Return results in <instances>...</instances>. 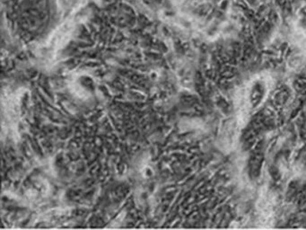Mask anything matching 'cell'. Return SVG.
<instances>
[{"instance_id": "cell-1", "label": "cell", "mask_w": 306, "mask_h": 230, "mask_svg": "<svg viewBox=\"0 0 306 230\" xmlns=\"http://www.w3.org/2000/svg\"><path fill=\"white\" fill-rule=\"evenodd\" d=\"M267 92H268V86L265 81L259 79L252 84V86L250 87L249 98L253 108H256L259 105H261L265 98Z\"/></svg>"}]
</instances>
